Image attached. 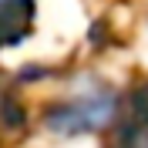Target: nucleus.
I'll return each mask as SVG.
<instances>
[{
    "mask_svg": "<svg viewBox=\"0 0 148 148\" xmlns=\"http://www.w3.org/2000/svg\"><path fill=\"white\" fill-rule=\"evenodd\" d=\"M34 17V0H0V47L17 44Z\"/></svg>",
    "mask_w": 148,
    "mask_h": 148,
    "instance_id": "2",
    "label": "nucleus"
},
{
    "mask_svg": "<svg viewBox=\"0 0 148 148\" xmlns=\"http://www.w3.org/2000/svg\"><path fill=\"white\" fill-rule=\"evenodd\" d=\"M111 114H114V98L111 94H81V98L54 108L47 114V125L61 135H74V131L101 128Z\"/></svg>",
    "mask_w": 148,
    "mask_h": 148,
    "instance_id": "1",
    "label": "nucleus"
}]
</instances>
